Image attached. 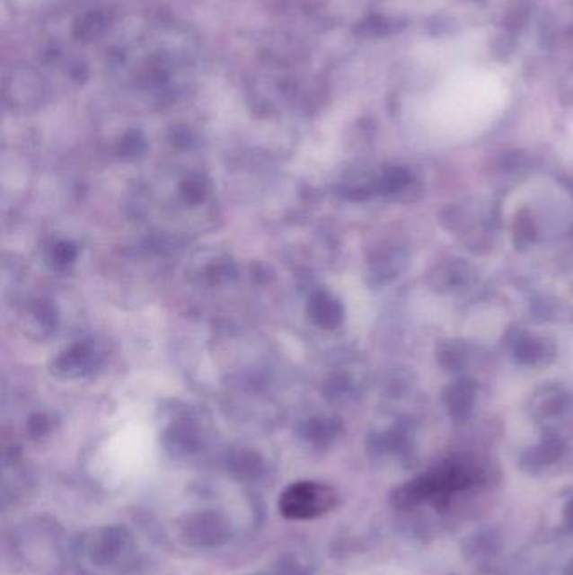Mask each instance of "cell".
<instances>
[{
  "label": "cell",
  "mask_w": 573,
  "mask_h": 575,
  "mask_svg": "<svg viewBox=\"0 0 573 575\" xmlns=\"http://www.w3.org/2000/svg\"><path fill=\"white\" fill-rule=\"evenodd\" d=\"M507 86L488 69L466 67L453 73L430 96L429 117L447 131L476 130L503 110Z\"/></svg>",
  "instance_id": "cell-1"
},
{
  "label": "cell",
  "mask_w": 573,
  "mask_h": 575,
  "mask_svg": "<svg viewBox=\"0 0 573 575\" xmlns=\"http://www.w3.org/2000/svg\"><path fill=\"white\" fill-rule=\"evenodd\" d=\"M339 503V493L325 483L300 482L291 484L281 493L279 510L287 520H313Z\"/></svg>",
  "instance_id": "cell-2"
},
{
  "label": "cell",
  "mask_w": 573,
  "mask_h": 575,
  "mask_svg": "<svg viewBox=\"0 0 573 575\" xmlns=\"http://www.w3.org/2000/svg\"><path fill=\"white\" fill-rule=\"evenodd\" d=\"M128 547V536L123 535L119 530L106 528L101 534H94L86 540L83 552L93 565H108L121 559Z\"/></svg>",
  "instance_id": "cell-3"
}]
</instances>
